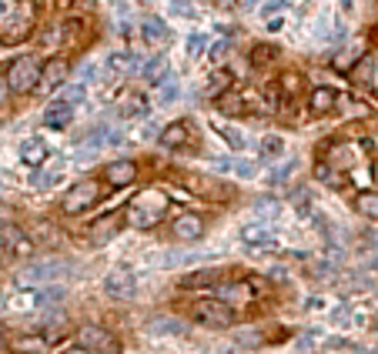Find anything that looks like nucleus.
<instances>
[{"label": "nucleus", "instance_id": "9d476101", "mask_svg": "<svg viewBox=\"0 0 378 354\" xmlns=\"http://www.w3.org/2000/svg\"><path fill=\"white\" fill-rule=\"evenodd\" d=\"M174 238L178 241H198L201 234H205V221L198 218V214H181L178 221H174Z\"/></svg>", "mask_w": 378, "mask_h": 354}, {"label": "nucleus", "instance_id": "58836bf2", "mask_svg": "<svg viewBox=\"0 0 378 354\" xmlns=\"http://www.w3.org/2000/svg\"><path fill=\"white\" fill-rule=\"evenodd\" d=\"M171 7H174V14H181V17H191V14H194V0H171Z\"/></svg>", "mask_w": 378, "mask_h": 354}, {"label": "nucleus", "instance_id": "603ef678", "mask_svg": "<svg viewBox=\"0 0 378 354\" xmlns=\"http://www.w3.org/2000/svg\"><path fill=\"white\" fill-rule=\"evenodd\" d=\"M372 177H375V181H378V161H375V164H372Z\"/></svg>", "mask_w": 378, "mask_h": 354}, {"label": "nucleus", "instance_id": "473e14b6", "mask_svg": "<svg viewBox=\"0 0 378 354\" xmlns=\"http://www.w3.org/2000/svg\"><path fill=\"white\" fill-rule=\"evenodd\" d=\"M282 150H284L282 137H265V141H261V154H265V157H278Z\"/></svg>", "mask_w": 378, "mask_h": 354}, {"label": "nucleus", "instance_id": "a878e982", "mask_svg": "<svg viewBox=\"0 0 378 354\" xmlns=\"http://www.w3.org/2000/svg\"><path fill=\"white\" fill-rule=\"evenodd\" d=\"M214 170H227V174H238V177H255V164H248V161H227V157H214Z\"/></svg>", "mask_w": 378, "mask_h": 354}, {"label": "nucleus", "instance_id": "f8f14e48", "mask_svg": "<svg viewBox=\"0 0 378 354\" xmlns=\"http://www.w3.org/2000/svg\"><path fill=\"white\" fill-rule=\"evenodd\" d=\"M141 34H144V44L148 47H164L171 40V30L168 24L161 17H144V24H141Z\"/></svg>", "mask_w": 378, "mask_h": 354}, {"label": "nucleus", "instance_id": "79ce46f5", "mask_svg": "<svg viewBox=\"0 0 378 354\" xmlns=\"http://www.w3.org/2000/svg\"><path fill=\"white\" fill-rule=\"evenodd\" d=\"M291 170H295V164H284L282 170H275V174H271V184H284V181H288V174H291Z\"/></svg>", "mask_w": 378, "mask_h": 354}, {"label": "nucleus", "instance_id": "423d86ee", "mask_svg": "<svg viewBox=\"0 0 378 354\" xmlns=\"http://www.w3.org/2000/svg\"><path fill=\"white\" fill-rule=\"evenodd\" d=\"M104 291L117 301H131L137 294V281H134V274L128 267H114L111 274L104 278Z\"/></svg>", "mask_w": 378, "mask_h": 354}, {"label": "nucleus", "instance_id": "c03bdc74", "mask_svg": "<svg viewBox=\"0 0 378 354\" xmlns=\"http://www.w3.org/2000/svg\"><path fill=\"white\" fill-rule=\"evenodd\" d=\"M151 331H174V335H178L181 324H178V321H157V324H151Z\"/></svg>", "mask_w": 378, "mask_h": 354}, {"label": "nucleus", "instance_id": "412c9836", "mask_svg": "<svg viewBox=\"0 0 378 354\" xmlns=\"http://www.w3.org/2000/svg\"><path fill=\"white\" fill-rule=\"evenodd\" d=\"M227 91H231V74H227V71H214V74L208 77L205 97H211V100H221Z\"/></svg>", "mask_w": 378, "mask_h": 354}, {"label": "nucleus", "instance_id": "dca6fc26", "mask_svg": "<svg viewBox=\"0 0 378 354\" xmlns=\"http://www.w3.org/2000/svg\"><path fill=\"white\" fill-rule=\"evenodd\" d=\"M71 117H74V107H71V104H64V100L57 97L54 104H51V107L44 111V124H47V127H57V131H60V127H67V124H71Z\"/></svg>", "mask_w": 378, "mask_h": 354}, {"label": "nucleus", "instance_id": "a19ab883", "mask_svg": "<svg viewBox=\"0 0 378 354\" xmlns=\"http://www.w3.org/2000/svg\"><path fill=\"white\" fill-rule=\"evenodd\" d=\"M368 71H372V60H368V57H365V60H361L359 67H355V71H352V74L359 77V84H372V80H368Z\"/></svg>", "mask_w": 378, "mask_h": 354}, {"label": "nucleus", "instance_id": "5701e85b", "mask_svg": "<svg viewBox=\"0 0 378 354\" xmlns=\"http://www.w3.org/2000/svg\"><path fill=\"white\" fill-rule=\"evenodd\" d=\"M117 114H121V117H144V114H148V100H144L141 94H128V97L117 104Z\"/></svg>", "mask_w": 378, "mask_h": 354}, {"label": "nucleus", "instance_id": "7ed1b4c3", "mask_svg": "<svg viewBox=\"0 0 378 354\" xmlns=\"http://www.w3.org/2000/svg\"><path fill=\"white\" fill-rule=\"evenodd\" d=\"M191 317H194L198 324H205V328H231V324H234L231 304H225V301H218V298L198 301V304L191 308Z\"/></svg>", "mask_w": 378, "mask_h": 354}, {"label": "nucleus", "instance_id": "4be33fe9", "mask_svg": "<svg viewBox=\"0 0 378 354\" xmlns=\"http://www.w3.org/2000/svg\"><path fill=\"white\" fill-rule=\"evenodd\" d=\"M117 224H121V218H117V214H108V218H101V221L91 227V241H94V244H104L108 238H114V234H117Z\"/></svg>", "mask_w": 378, "mask_h": 354}, {"label": "nucleus", "instance_id": "5fc2aeb1", "mask_svg": "<svg viewBox=\"0 0 378 354\" xmlns=\"http://www.w3.org/2000/svg\"><path fill=\"white\" fill-rule=\"evenodd\" d=\"M3 10H7V3H3V0H0V14H3Z\"/></svg>", "mask_w": 378, "mask_h": 354}, {"label": "nucleus", "instance_id": "f03ea898", "mask_svg": "<svg viewBox=\"0 0 378 354\" xmlns=\"http://www.w3.org/2000/svg\"><path fill=\"white\" fill-rule=\"evenodd\" d=\"M40 74H44V67H40L37 57H20V60H14V67L7 74V91H14V94L37 91Z\"/></svg>", "mask_w": 378, "mask_h": 354}, {"label": "nucleus", "instance_id": "6e6d98bb", "mask_svg": "<svg viewBox=\"0 0 378 354\" xmlns=\"http://www.w3.org/2000/svg\"><path fill=\"white\" fill-rule=\"evenodd\" d=\"M0 187H3V184H0Z\"/></svg>", "mask_w": 378, "mask_h": 354}, {"label": "nucleus", "instance_id": "2eb2a0df", "mask_svg": "<svg viewBox=\"0 0 378 354\" xmlns=\"http://www.w3.org/2000/svg\"><path fill=\"white\" fill-rule=\"evenodd\" d=\"M361 51H365V44H361V40H355V44H348V47H345V51H341V54L335 57V60H332V67H335V71H341V74L355 71V67H359L361 60H365V57H361Z\"/></svg>", "mask_w": 378, "mask_h": 354}, {"label": "nucleus", "instance_id": "a18cd8bd", "mask_svg": "<svg viewBox=\"0 0 378 354\" xmlns=\"http://www.w3.org/2000/svg\"><path fill=\"white\" fill-rule=\"evenodd\" d=\"M174 97H178V87H174V84H171V80H168V87L161 91V104H171Z\"/></svg>", "mask_w": 378, "mask_h": 354}, {"label": "nucleus", "instance_id": "de8ad7c7", "mask_svg": "<svg viewBox=\"0 0 378 354\" xmlns=\"http://www.w3.org/2000/svg\"><path fill=\"white\" fill-rule=\"evenodd\" d=\"M238 344H248V348H255V344H261V337L255 335V331H248V335L238 337Z\"/></svg>", "mask_w": 378, "mask_h": 354}, {"label": "nucleus", "instance_id": "6e6552de", "mask_svg": "<svg viewBox=\"0 0 378 354\" xmlns=\"http://www.w3.org/2000/svg\"><path fill=\"white\" fill-rule=\"evenodd\" d=\"M241 241L248 247H258V251H275L278 247L271 227H265V224H248V227H241Z\"/></svg>", "mask_w": 378, "mask_h": 354}, {"label": "nucleus", "instance_id": "ddd939ff", "mask_svg": "<svg viewBox=\"0 0 378 354\" xmlns=\"http://www.w3.org/2000/svg\"><path fill=\"white\" fill-rule=\"evenodd\" d=\"M134 177H137L134 161H111L108 164V184L111 187H128V184H134Z\"/></svg>", "mask_w": 378, "mask_h": 354}, {"label": "nucleus", "instance_id": "bb28decb", "mask_svg": "<svg viewBox=\"0 0 378 354\" xmlns=\"http://www.w3.org/2000/svg\"><path fill=\"white\" fill-rule=\"evenodd\" d=\"M31 34V20H14V24H7V30H0V40L3 44H17V40H24Z\"/></svg>", "mask_w": 378, "mask_h": 354}, {"label": "nucleus", "instance_id": "f704fd0d", "mask_svg": "<svg viewBox=\"0 0 378 354\" xmlns=\"http://www.w3.org/2000/svg\"><path fill=\"white\" fill-rule=\"evenodd\" d=\"M205 44H208V40L201 37V34H191V37H188V60H194V57H201V51H205Z\"/></svg>", "mask_w": 378, "mask_h": 354}, {"label": "nucleus", "instance_id": "864d4df0", "mask_svg": "<svg viewBox=\"0 0 378 354\" xmlns=\"http://www.w3.org/2000/svg\"><path fill=\"white\" fill-rule=\"evenodd\" d=\"M255 3H258V0H245V7H255Z\"/></svg>", "mask_w": 378, "mask_h": 354}, {"label": "nucleus", "instance_id": "393cba45", "mask_svg": "<svg viewBox=\"0 0 378 354\" xmlns=\"http://www.w3.org/2000/svg\"><path fill=\"white\" fill-rule=\"evenodd\" d=\"M255 298V291H251V284H221L218 287V301H248Z\"/></svg>", "mask_w": 378, "mask_h": 354}, {"label": "nucleus", "instance_id": "7c9ffc66", "mask_svg": "<svg viewBox=\"0 0 378 354\" xmlns=\"http://www.w3.org/2000/svg\"><path fill=\"white\" fill-rule=\"evenodd\" d=\"M60 100L71 104V107H74V104H84V84H71L67 91L60 94Z\"/></svg>", "mask_w": 378, "mask_h": 354}, {"label": "nucleus", "instance_id": "9b49d317", "mask_svg": "<svg viewBox=\"0 0 378 354\" xmlns=\"http://www.w3.org/2000/svg\"><path fill=\"white\" fill-rule=\"evenodd\" d=\"M54 335H24V337H14L10 341V351L14 354H44L51 348Z\"/></svg>", "mask_w": 378, "mask_h": 354}, {"label": "nucleus", "instance_id": "20e7f679", "mask_svg": "<svg viewBox=\"0 0 378 354\" xmlns=\"http://www.w3.org/2000/svg\"><path fill=\"white\" fill-rule=\"evenodd\" d=\"M77 348H84L87 354H117V337L97 324H84L77 331Z\"/></svg>", "mask_w": 378, "mask_h": 354}, {"label": "nucleus", "instance_id": "e433bc0d", "mask_svg": "<svg viewBox=\"0 0 378 354\" xmlns=\"http://www.w3.org/2000/svg\"><path fill=\"white\" fill-rule=\"evenodd\" d=\"M275 54H278L275 47H255V64H258V67H261V64H271Z\"/></svg>", "mask_w": 378, "mask_h": 354}, {"label": "nucleus", "instance_id": "c85d7f7f", "mask_svg": "<svg viewBox=\"0 0 378 354\" xmlns=\"http://www.w3.org/2000/svg\"><path fill=\"white\" fill-rule=\"evenodd\" d=\"M57 181H60V164H54V168L34 174V181H31V184H34V187H47V184H57Z\"/></svg>", "mask_w": 378, "mask_h": 354}, {"label": "nucleus", "instance_id": "49530a36", "mask_svg": "<svg viewBox=\"0 0 378 354\" xmlns=\"http://www.w3.org/2000/svg\"><path fill=\"white\" fill-rule=\"evenodd\" d=\"M278 10H284V0H271V3H265V7H261V14H278Z\"/></svg>", "mask_w": 378, "mask_h": 354}, {"label": "nucleus", "instance_id": "c9c22d12", "mask_svg": "<svg viewBox=\"0 0 378 354\" xmlns=\"http://www.w3.org/2000/svg\"><path fill=\"white\" fill-rule=\"evenodd\" d=\"M227 51H231V44H227V40H214V44H211V60H225L227 57Z\"/></svg>", "mask_w": 378, "mask_h": 354}, {"label": "nucleus", "instance_id": "4c0bfd02", "mask_svg": "<svg viewBox=\"0 0 378 354\" xmlns=\"http://www.w3.org/2000/svg\"><path fill=\"white\" fill-rule=\"evenodd\" d=\"M298 87H302V77L298 74H284L282 77V91L284 94H298Z\"/></svg>", "mask_w": 378, "mask_h": 354}, {"label": "nucleus", "instance_id": "c756f323", "mask_svg": "<svg viewBox=\"0 0 378 354\" xmlns=\"http://www.w3.org/2000/svg\"><path fill=\"white\" fill-rule=\"evenodd\" d=\"M218 131H221V137H225L231 148H238V150H245V148H248V137H245V134H238L234 127H218Z\"/></svg>", "mask_w": 378, "mask_h": 354}, {"label": "nucleus", "instance_id": "4468645a", "mask_svg": "<svg viewBox=\"0 0 378 354\" xmlns=\"http://www.w3.org/2000/svg\"><path fill=\"white\" fill-rule=\"evenodd\" d=\"M20 161H24L27 168H40V164L47 161V144H44L40 137H27V141L20 144Z\"/></svg>", "mask_w": 378, "mask_h": 354}, {"label": "nucleus", "instance_id": "09e8293b", "mask_svg": "<svg viewBox=\"0 0 378 354\" xmlns=\"http://www.w3.org/2000/svg\"><path fill=\"white\" fill-rule=\"evenodd\" d=\"M225 114H238L241 111V100H225V107H221Z\"/></svg>", "mask_w": 378, "mask_h": 354}, {"label": "nucleus", "instance_id": "8fccbe9b", "mask_svg": "<svg viewBox=\"0 0 378 354\" xmlns=\"http://www.w3.org/2000/svg\"><path fill=\"white\" fill-rule=\"evenodd\" d=\"M64 354H87L84 348H71V351H64Z\"/></svg>", "mask_w": 378, "mask_h": 354}, {"label": "nucleus", "instance_id": "ea45409f", "mask_svg": "<svg viewBox=\"0 0 378 354\" xmlns=\"http://www.w3.org/2000/svg\"><path fill=\"white\" fill-rule=\"evenodd\" d=\"M97 74H101V64H94V60H87L80 67V80H97Z\"/></svg>", "mask_w": 378, "mask_h": 354}, {"label": "nucleus", "instance_id": "39448f33", "mask_svg": "<svg viewBox=\"0 0 378 354\" xmlns=\"http://www.w3.org/2000/svg\"><path fill=\"white\" fill-rule=\"evenodd\" d=\"M101 201V184L97 181H80L67 191V197H64V214H84L87 207H94Z\"/></svg>", "mask_w": 378, "mask_h": 354}, {"label": "nucleus", "instance_id": "3c124183", "mask_svg": "<svg viewBox=\"0 0 378 354\" xmlns=\"http://www.w3.org/2000/svg\"><path fill=\"white\" fill-rule=\"evenodd\" d=\"M3 97H7V87H3V84H0V104H3Z\"/></svg>", "mask_w": 378, "mask_h": 354}, {"label": "nucleus", "instance_id": "1a4fd4ad", "mask_svg": "<svg viewBox=\"0 0 378 354\" xmlns=\"http://www.w3.org/2000/svg\"><path fill=\"white\" fill-rule=\"evenodd\" d=\"M54 278H64V264H60V261L34 264V267H27V271L20 274L24 284H44V281H54Z\"/></svg>", "mask_w": 378, "mask_h": 354}, {"label": "nucleus", "instance_id": "f3484780", "mask_svg": "<svg viewBox=\"0 0 378 354\" xmlns=\"http://www.w3.org/2000/svg\"><path fill=\"white\" fill-rule=\"evenodd\" d=\"M67 80V64L64 60H51L40 74V91H54V87H64Z\"/></svg>", "mask_w": 378, "mask_h": 354}, {"label": "nucleus", "instance_id": "a211bd4d", "mask_svg": "<svg viewBox=\"0 0 378 354\" xmlns=\"http://www.w3.org/2000/svg\"><path fill=\"white\" fill-rule=\"evenodd\" d=\"M168 74H171V67H168V57L164 54H154L148 64H144V80L148 84H168Z\"/></svg>", "mask_w": 378, "mask_h": 354}, {"label": "nucleus", "instance_id": "f257e3e1", "mask_svg": "<svg viewBox=\"0 0 378 354\" xmlns=\"http://www.w3.org/2000/svg\"><path fill=\"white\" fill-rule=\"evenodd\" d=\"M164 211H168V197H164L161 191H144V194H137L131 201V207H128V224L137 227V231H148L154 224H161Z\"/></svg>", "mask_w": 378, "mask_h": 354}, {"label": "nucleus", "instance_id": "0eeeda50", "mask_svg": "<svg viewBox=\"0 0 378 354\" xmlns=\"http://www.w3.org/2000/svg\"><path fill=\"white\" fill-rule=\"evenodd\" d=\"M31 238L20 231L17 224H0V251H7V254H14V258H24V254H31Z\"/></svg>", "mask_w": 378, "mask_h": 354}, {"label": "nucleus", "instance_id": "cd10ccee", "mask_svg": "<svg viewBox=\"0 0 378 354\" xmlns=\"http://www.w3.org/2000/svg\"><path fill=\"white\" fill-rule=\"evenodd\" d=\"M355 211L365 214V218H372V221H378V194H372V191L359 194V197H355Z\"/></svg>", "mask_w": 378, "mask_h": 354}, {"label": "nucleus", "instance_id": "37998d69", "mask_svg": "<svg viewBox=\"0 0 378 354\" xmlns=\"http://www.w3.org/2000/svg\"><path fill=\"white\" fill-rule=\"evenodd\" d=\"M315 177H318V181H328V184H335V174H332L328 164H318V168H315Z\"/></svg>", "mask_w": 378, "mask_h": 354}, {"label": "nucleus", "instance_id": "6ab92c4d", "mask_svg": "<svg viewBox=\"0 0 378 354\" xmlns=\"http://www.w3.org/2000/svg\"><path fill=\"white\" fill-rule=\"evenodd\" d=\"M104 67H108V74L111 77H128L137 67V57L128 54V51H121V54H111L104 60Z\"/></svg>", "mask_w": 378, "mask_h": 354}, {"label": "nucleus", "instance_id": "aec40b11", "mask_svg": "<svg viewBox=\"0 0 378 354\" xmlns=\"http://www.w3.org/2000/svg\"><path fill=\"white\" fill-rule=\"evenodd\" d=\"M188 124H184V121H174V124H168V127H164V131H161V144H164V148H184V144H188Z\"/></svg>", "mask_w": 378, "mask_h": 354}, {"label": "nucleus", "instance_id": "2f4dec72", "mask_svg": "<svg viewBox=\"0 0 378 354\" xmlns=\"http://www.w3.org/2000/svg\"><path fill=\"white\" fill-rule=\"evenodd\" d=\"M218 278V274H214V271H198V274H188V278H184V287H201V284H211V281Z\"/></svg>", "mask_w": 378, "mask_h": 354}, {"label": "nucleus", "instance_id": "72a5a7b5", "mask_svg": "<svg viewBox=\"0 0 378 354\" xmlns=\"http://www.w3.org/2000/svg\"><path fill=\"white\" fill-rule=\"evenodd\" d=\"M255 211H258L261 218H278V201H271V197H261V201L255 204Z\"/></svg>", "mask_w": 378, "mask_h": 354}, {"label": "nucleus", "instance_id": "b1692460", "mask_svg": "<svg viewBox=\"0 0 378 354\" xmlns=\"http://www.w3.org/2000/svg\"><path fill=\"white\" fill-rule=\"evenodd\" d=\"M335 104H338V94L332 91V87H318V91L311 94V111L315 114L335 111Z\"/></svg>", "mask_w": 378, "mask_h": 354}]
</instances>
